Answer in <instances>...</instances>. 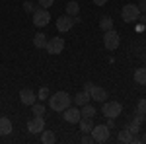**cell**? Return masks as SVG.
Here are the masks:
<instances>
[{
    "label": "cell",
    "instance_id": "cell-1",
    "mask_svg": "<svg viewBox=\"0 0 146 144\" xmlns=\"http://www.w3.org/2000/svg\"><path fill=\"white\" fill-rule=\"evenodd\" d=\"M70 103H72V98L68 96L66 92H56L49 100V107L53 111H64L66 107H70Z\"/></svg>",
    "mask_w": 146,
    "mask_h": 144
},
{
    "label": "cell",
    "instance_id": "cell-2",
    "mask_svg": "<svg viewBox=\"0 0 146 144\" xmlns=\"http://www.w3.org/2000/svg\"><path fill=\"white\" fill-rule=\"evenodd\" d=\"M82 20H80V14L78 16H60L58 20H56V29L60 31V33H64V31H68V29H72L76 23H80Z\"/></svg>",
    "mask_w": 146,
    "mask_h": 144
},
{
    "label": "cell",
    "instance_id": "cell-3",
    "mask_svg": "<svg viewBox=\"0 0 146 144\" xmlns=\"http://www.w3.org/2000/svg\"><path fill=\"white\" fill-rule=\"evenodd\" d=\"M109 134H111V131H109V127L107 125H96L94 129H92V138H94V142H107L109 140Z\"/></svg>",
    "mask_w": 146,
    "mask_h": 144
},
{
    "label": "cell",
    "instance_id": "cell-4",
    "mask_svg": "<svg viewBox=\"0 0 146 144\" xmlns=\"http://www.w3.org/2000/svg\"><path fill=\"white\" fill-rule=\"evenodd\" d=\"M119 43H121V39H119V33L115 29H109V31L103 33V47L107 51H115L119 47Z\"/></svg>",
    "mask_w": 146,
    "mask_h": 144
},
{
    "label": "cell",
    "instance_id": "cell-5",
    "mask_svg": "<svg viewBox=\"0 0 146 144\" xmlns=\"http://www.w3.org/2000/svg\"><path fill=\"white\" fill-rule=\"evenodd\" d=\"M101 111H103V115L105 117H119L121 115V111H123V105L119 103V101H103V107H101Z\"/></svg>",
    "mask_w": 146,
    "mask_h": 144
},
{
    "label": "cell",
    "instance_id": "cell-6",
    "mask_svg": "<svg viewBox=\"0 0 146 144\" xmlns=\"http://www.w3.org/2000/svg\"><path fill=\"white\" fill-rule=\"evenodd\" d=\"M121 16H123V22H136L140 16V10L136 4H125L121 10Z\"/></svg>",
    "mask_w": 146,
    "mask_h": 144
},
{
    "label": "cell",
    "instance_id": "cell-7",
    "mask_svg": "<svg viewBox=\"0 0 146 144\" xmlns=\"http://www.w3.org/2000/svg\"><path fill=\"white\" fill-rule=\"evenodd\" d=\"M49 22H51V14H49L47 8H37L33 12V23L37 27H45Z\"/></svg>",
    "mask_w": 146,
    "mask_h": 144
},
{
    "label": "cell",
    "instance_id": "cell-8",
    "mask_svg": "<svg viewBox=\"0 0 146 144\" xmlns=\"http://www.w3.org/2000/svg\"><path fill=\"white\" fill-rule=\"evenodd\" d=\"M45 49H47L49 55H60L62 49H64V39H62V37H53V39L47 41Z\"/></svg>",
    "mask_w": 146,
    "mask_h": 144
},
{
    "label": "cell",
    "instance_id": "cell-9",
    "mask_svg": "<svg viewBox=\"0 0 146 144\" xmlns=\"http://www.w3.org/2000/svg\"><path fill=\"white\" fill-rule=\"evenodd\" d=\"M43 129H45V121H43V117H39V115H35L33 119L27 121V131H29L31 134L41 133Z\"/></svg>",
    "mask_w": 146,
    "mask_h": 144
},
{
    "label": "cell",
    "instance_id": "cell-10",
    "mask_svg": "<svg viewBox=\"0 0 146 144\" xmlns=\"http://www.w3.org/2000/svg\"><path fill=\"white\" fill-rule=\"evenodd\" d=\"M62 117H64L66 123H78L82 119V113H80L78 105H76V107H66V109L62 111Z\"/></svg>",
    "mask_w": 146,
    "mask_h": 144
},
{
    "label": "cell",
    "instance_id": "cell-11",
    "mask_svg": "<svg viewBox=\"0 0 146 144\" xmlns=\"http://www.w3.org/2000/svg\"><path fill=\"white\" fill-rule=\"evenodd\" d=\"M35 100H37V96H35V92H33V90L23 88L22 92H20V101H22L23 105H33Z\"/></svg>",
    "mask_w": 146,
    "mask_h": 144
},
{
    "label": "cell",
    "instance_id": "cell-12",
    "mask_svg": "<svg viewBox=\"0 0 146 144\" xmlns=\"http://www.w3.org/2000/svg\"><path fill=\"white\" fill-rule=\"evenodd\" d=\"M90 98H92L94 101H101V103H103V101L107 100V92L101 88V86H92V90H90Z\"/></svg>",
    "mask_w": 146,
    "mask_h": 144
},
{
    "label": "cell",
    "instance_id": "cell-13",
    "mask_svg": "<svg viewBox=\"0 0 146 144\" xmlns=\"http://www.w3.org/2000/svg\"><path fill=\"white\" fill-rule=\"evenodd\" d=\"M90 92H86V90H82V92H78V94H76V98H74V103H76V105H78V107H82V105H86V103H90Z\"/></svg>",
    "mask_w": 146,
    "mask_h": 144
},
{
    "label": "cell",
    "instance_id": "cell-14",
    "mask_svg": "<svg viewBox=\"0 0 146 144\" xmlns=\"http://www.w3.org/2000/svg\"><path fill=\"white\" fill-rule=\"evenodd\" d=\"M12 133V121L6 117H0V136H8Z\"/></svg>",
    "mask_w": 146,
    "mask_h": 144
},
{
    "label": "cell",
    "instance_id": "cell-15",
    "mask_svg": "<svg viewBox=\"0 0 146 144\" xmlns=\"http://www.w3.org/2000/svg\"><path fill=\"white\" fill-rule=\"evenodd\" d=\"M135 84H138V86H144L146 84V66L142 68H136L135 70Z\"/></svg>",
    "mask_w": 146,
    "mask_h": 144
},
{
    "label": "cell",
    "instance_id": "cell-16",
    "mask_svg": "<svg viewBox=\"0 0 146 144\" xmlns=\"http://www.w3.org/2000/svg\"><path fill=\"white\" fill-rule=\"evenodd\" d=\"M80 131H82V133H92V129H94V123H92V117H82V119H80Z\"/></svg>",
    "mask_w": 146,
    "mask_h": 144
},
{
    "label": "cell",
    "instance_id": "cell-17",
    "mask_svg": "<svg viewBox=\"0 0 146 144\" xmlns=\"http://www.w3.org/2000/svg\"><path fill=\"white\" fill-rule=\"evenodd\" d=\"M64 10H66L68 16H78V14H80V4H78V2H74V0H70L66 6H64Z\"/></svg>",
    "mask_w": 146,
    "mask_h": 144
},
{
    "label": "cell",
    "instance_id": "cell-18",
    "mask_svg": "<svg viewBox=\"0 0 146 144\" xmlns=\"http://www.w3.org/2000/svg\"><path fill=\"white\" fill-rule=\"evenodd\" d=\"M56 140V136H55V133L53 131H41V142H45V144H53Z\"/></svg>",
    "mask_w": 146,
    "mask_h": 144
},
{
    "label": "cell",
    "instance_id": "cell-19",
    "mask_svg": "<svg viewBox=\"0 0 146 144\" xmlns=\"http://www.w3.org/2000/svg\"><path fill=\"white\" fill-rule=\"evenodd\" d=\"M33 45L37 47V49H45L47 47V35L45 33H37L33 37Z\"/></svg>",
    "mask_w": 146,
    "mask_h": 144
},
{
    "label": "cell",
    "instance_id": "cell-20",
    "mask_svg": "<svg viewBox=\"0 0 146 144\" xmlns=\"http://www.w3.org/2000/svg\"><path fill=\"white\" fill-rule=\"evenodd\" d=\"M80 113H82V117H94L96 115V107L92 103H86V105H82Z\"/></svg>",
    "mask_w": 146,
    "mask_h": 144
},
{
    "label": "cell",
    "instance_id": "cell-21",
    "mask_svg": "<svg viewBox=\"0 0 146 144\" xmlns=\"http://www.w3.org/2000/svg\"><path fill=\"white\" fill-rule=\"evenodd\" d=\"M117 138H119V142H131V140H133V134L129 133V129L123 127V131H119V136H117Z\"/></svg>",
    "mask_w": 146,
    "mask_h": 144
},
{
    "label": "cell",
    "instance_id": "cell-22",
    "mask_svg": "<svg viewBox=\"0 0 146 144\" xmlns=\"http://www.w3.org/2000/svg\"><path fill=\"white\" fill-rule=\"evenodd\" d=\"M100 27L103 29V31H109V29H113V20L109 18V16H105V18H101V22H100Z\"/></svg>",
    "mask_w": 146,
    "mask_h": 144
},
{
    "label": "cell",
    "instance_id": "cell-23",
    "mask_svg": "<svg viewBox=\"0 0 146 144\" xmlns=\"http://www.w3.org/2000/svg\"><path fill=\"white\" fill-rule=\"evenodd\" d=\"M31 113H33V115H39V117H43V115H45V105L35 101L33 105H31Z\"/></svg>",
    "mask_w": 146,
    "mask_h": 144
},
{
    "label": "cell",
    "instance_id": "cell-24",
    "mask_svg": "<svg viewBox=\"0 0 146 144\" xmlns=\"http://www.w3.org/2000/svg\"><path fill=\"white\" fill-rule=\"evenodd\" d=\"M125 129H129V133H131V134H138V133H140V125L135 123V121L127 123V125H125Z\"/></svg>",
    "mask_w": 146,
    "mask_h": 144
},
{
    "label": "cell",
    "instance_id": "cell-25",
    "mask_svg": "<svg viewBox=\"0 0 146 144\" xmlns=\"http://www.w3.org/2000/svg\"><path fill=\"white\" fill-rule=\"evenodd\" d=\"M23 10L27 12V14H33V12L37 10V6H35L31 0H25V2H23Z\"/></svg>",
    "mask_w": 146,
    "mask_h": 144
},
{
    "label": "cell",
    "instance_id": "cell-26",
    "mask_svg": "<svg viewBox=\"0 0 146 144\" xmlns=\"http://www.w3.org/2000/svg\"><path fill=\"white\" fill-rule=\"evenodd\" d=\"M133 121L138 123V125H142V123L146 121V115H144V113H140V111H136V113H135V119H133Z\"/></svg>",
    "mask_w": 146,
    "mask_h": 144
},
{
    "label": "cell",
    "instance_id": "cell-27",
    "mask_svg": "<svg viewBox=\"0 0 146 144\" xmlns=\"http://www.w3.org/2000/svg\"><path fill=\"white\" fill-rule=\"evenodd\" d=\"M136 111H140V113H144V115H146V100H140V101H138Z\"/></svg>",
    "mask_w": 146,
    "mask_h": 144
},
{
    "label": "cell",
    "instance_id": "cell-28",
    "mask_svg": "<svg viewBox=\"0 0 146 144\" xmlns=\"http://www.w3.org/2000/svg\"><path fill=\"white\" fill-rule=\"evenodd\" d=\"M53 4H55V0H39V6H41V8H47V10H49V6H53Z\"/></svg>",
    "mask_w": 146,
    "mask_h": 144
},
{
    "label": "cell",
    "instance_id": "cell-29",
    "mask_svg": "<svg viewBox=\"0 0 146 144\" xmlns=\"http://www.w3.org/2000/svg\"><path fill=\"white\" fill-rule=\"evenodd\" d=\"M47 96H49V90H47V88H41V90H39V94H37L39 100H47Z\"/></svg>",
    "mask_w": 146,
    "mask_h": 144
},
{
    "label": "cell",
    "instance_id": "cell-30",
    "mask_svg": "<svg viewBox=\"0 0 146 144\" xmlns=\"http://www.w3.org/2000/svg\"><path fill=\"white\" fill-rule=\"evenodd\" d=\"M80 142H82V144H92V142H94V138H92V136H82Z\"/></svg>",
    "mask_w": 146,
    "mask_h": 144
},
{
    "label": "cell",
    "instance_id": "cell-31",
    "mask_svg": "<svg viewBox=\"0 0 146 144\" xmlns=\"http://www.w3.org/2000/svg\"><path fill=\"white\" fill-rule=\"evenodd\" d=\"M140 14H146V0H140V6H138Z\"/></svg>",
    "mask_w": 146,
    "mask_h": 144
},
{
    "label": "cell",
    "instance_id": "cell-32",
    "mask_svg": "<svg viewBox=\"0 0 146 144\" xmlns=\"http://www.w3.org/2000/svg\"><path fill=\"white\" fill-rule=\"evenodd\" d=\"M92 2H94L96 6H105V2H107V0H92Z\"/></svg>",
    "mask_w": 146,
    "mask_h": 144
},
{
    "label": "cell",
    "instance_id": "cell-33",
    "mask_svg": "<svg viewBox=\"0 0 146 144\" xmlns=\"http://www.w3.org/2000/svg\"><path fill=\"white\" fill-rule=\"evenodd\" d=\"M138 20H140V25H144V23H146V14H140Z\"/></svg>",
    "mask_w": 146,
    "mask_h": 144
},
{
    "label": "cell",
    "instance_id": "cell-34",
    "mask_svg": "<svg viewBox=\"0 0 146 144\" xmlns=\"http://www.w3.org/2000/svg\"><path fill=\"white\" fill-rule=\"evenodd\" d=\"M92 86H94L92 82H86V84H84V90H86V92H90V90H92Z\"/></svg>",
    "mask_w": 146,
    "mask_h": 144
},
{
    "label": "cell",
    "instance_id": "cell-35",
    "mask_svg": "<svg viewBox=\"0 0 146 144\" xmlns=\"http://www.w3.org/2000/svg\"><path fill=\"white\" fill-rule=\"evenodd\" d=\"M140 142H144V144H146V134H142V136H140Z\"/></svg>",
    "mask_w": 146,
    "mask_h": 144
}]
</instances>
